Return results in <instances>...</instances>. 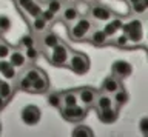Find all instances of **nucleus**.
<instances>
[{
    "label": "nucleus",
    "mask_w": 148,
    "mask_h": 137,
    "mask_svg": "<svg viewBox=\"0 0 148 137\" xmlns=\"http://www.w3.org/2000/svg\"><path fill=\"white\" fill-rule=\"evenodd\" d=\"M94 29V23L90 17H80L76 23H73L68 29L69 39L74 42H83L90 37L91 31Z\"/></svg>",
    "instance_id": "nucleus-1"
},
{
    "label": "nucleus",
    "mask_w": 148,
    "mask_h": 137,
    "mask_svg": "<svg viewBox=\"0 0 148 137\" xmlns=\"http://www.w3.org/2000/svg\"><path fill=\"white\" fill-rule=\"evenodd\" d=\"M71 54H73V51L69 49L68 45L60 42L57 46L49 49V54L46 56V59H48V62L53 66L63 68V66H68V60H69V57H71Z\"/></svg>",
    "instance_id": "nucleus-2"
},
{
    "label": "nucleus",
    "mask_w": 148,
    "mask_h": 137,
    "mask_svg": "<svg viewBox=\"0 0 148 137\" xmlns=\"http://www.w3.org/2000/svg\"><path fill=\"white\" fill-rule=\"evenodd\" d=\"M68 68L74 74L77 76H85L90 71V59L83 52H73L68 60Z\"/></svg>",
    "instance_id": "nucleus-3"
},
{
    "label": "nucleus",
    "mask_w": 148,
    "mask_h": 137,
    "mask_svg": "<svg viewBox=\"0 0 148 137\" xmlns=\"http://www.w3.org/2000/svg\"><path fill=\"white\" fill-rule=\"evenodd\" d=\"M59 111H60V116H62L66 122L79 123L86 117L88 108L83 106L82 103H77V105H74V106H63V108H60Z\"/></svg>",
    "instance_id": "nucleus-4"
},
{
    "label": "nucleus",
    "mask_w": 148,
    "mask_h": 137,
    "mask_svg": "<svg viewBox=\"0 0 148 137\" xmlns=\"http://www.w3.org/2000/svg\"><path fill=\"white\" fill-rule=\"evenodd\" d=\"M122 31L128 34L131 45H137L143 40V25L140 19H133L128 23H123Z\"/></svg>",
    "instance_id": "nucleus-5"
},
{
    "label": "nucleus",
    "mask_w": 148,
    "mask_h": 137,
    "mask_svg": "<svg viewBox=\"0 0 148 137\" xmlns=\"http://www.w3.org/2000/svg\"><path fill=\"white\" fill-rule=\"evenodd\" d=\"M116 14L110 10L106 5H102V3H94V5L90 6V11H88V17L92 22H100V23H105V22L111 20Z\"/></svg>",
    "instance_id": "nucleus-6"
},
{
    "label": "nucleus",
    "mask_w": 148,
    "mask_h": 137,
    "mask_svg": "<svg viewBox=\"0 0 148 137\" xmlns=\"http://www.w3.org/2000/svg\"><path fill=\"white\" fill-rule=\"evenodd\" d=\"M42 112L40 108H37L36 105H28L22 109V122L28 126H34L40 122Z\"/></svg>",
    "instance_id": "nucleus-7"
},
{
    "label": "nucleus",
    "mask_w": 148,
    "mask_h": 137,
    "mask_svg": "<svg viewBox=\"0 0 148 137\" xmlns=\"http://www.w3.org/2000/svg\"><path fill=\"white\" fill-rule=\"evenodd\" d=\"M76 91H77V95H79V103H82L83 106H86V108L94 106L96 99H97V95H99L97 89L91 88V86H83V88H79Z\"/></svg>",
    "instance_id": "nucleus-8"
},
{
    "label": "nucleus",
    "mask_w": 148,
    "mask_h": 137,
    "mask_svg": "<svg viewBox=\"0 0 148 137\" xmlns=\"http://www.w3.org/2000/svg\"><path fill=\"white\" fill-rule=\"evenodd\" d=\"M111 72L117 79H127V77L131 76L133 66H131V63H128L125 60H116L113 63V66H111Z\"/></svg>",
    "instance_id": "nucleus-9"
},
{
    "label": "nucleus",
    "mask_w": 148,
    "mask_h": 137,
    "mask_svg": "<svg viewBox=\"0 0 148 137\" xmlns=\"http://www.w3.org/2000/svg\"><path fill=\"white\" fill-rule=\"evenodd\" d=\"M119 117V108L116 106H111V108H106V109H99L97 111V119L105 123V125H111V123H114L117 120Z\"/></svg>",
    "instance_id": "nucleus-10"
},
{
    "label": "nucleus",
    "mask_w": 148,
    "mask_h": 137,
    "mask_svg": "<svg viewBox=\"0 0 148 137\" xmlns=\"http://www.w3.org/2000/svg\"><path fill=\"white\" fill-rule=\"evenodd\" d=\"M60 16H62V20L66 23L68 26H71L73 23H76V22L80 19V12H79V10L74 5H65L62 12H60Z\"/></svg>",
    "instance_id": "nucleus-11"
},
{
    "label": "nucleus",
    "mask_w": 148,
    "mask_h": 137,
    "mask_svg": "<svg viewBox=\"0 0 148 137\" xmlns=\"http://www.w3.org/2000/svg\"><path fill=\"white\" fill-rule=\"evenodd\" d=\"M62 42V39L59 37L57 34L54 33V31H51V29H46L43 34H40V43H42V46H43L45 49H53L54 46H57V45Z\"/></svg>",
    "instance_id": "nucleus-12"
},
{
    "label": "nucleus",
    "mask_w": 148,
    "mask_h": 137,
    "mask_svg": "<svg viewBox=\"0 0 148 137\" xmlns=\"http://www.w3.org/2000/svg\"><path fill=\"white\" fill-rule=\"evenodd\" d=\"M122 26H123V20L120 17H113L111 20L105 22V26H103V31L108 34L110 39H114L120 31H122Z\"/></svg>",
    "instance_id": "nucleus-13"
},
{
    "label": "nucleus",
    "mask_w": 148,
    "mask_h": 137,
    "mask_svg": "<svg viewBox=\"0 0 148 137\" xmlns=\"http://www.w3.org/2000/svg\"><path fill=\"white\" fill-rule=\"evenodd\" d=\"M88 40L94 45V46H105V45H110L111 43V39L108 37V34L103 31V28L102 29H92L90 37H88Z\"/></svg>",
    "instance_id": "nucleus-14"
},
{
    "label": "nucleus",
    "mask_w": 148,
    "mask_h": 137,
    "mask_svg": "<svg viewBox=\"0 0 148 137\" xmlns=\"http://www.w3.org/2000/svg\"><path fill=\"white\" fill-rule=\"evenodd\" d=\"M119 88H122V83H120V79H117V77H114L113 74L108 76L106 79L103 80V83H102L100 89L102 93H106L110 95H113L116 91H117Z\"/></svg>",
    "instance_id": "nucleus-15"
},
{
    "label": "nucleus",
    "mask_w": 148,
    "mask_h": 137,
    "mask_svg": "<svg viewBox=\"0 0 148 137\" xmlns=\"http://www.w3.org/2000/svg\"><path fill=\"white\" fill-rule=\"evenodd\" d=\"M0 76L5 80H14L16 79V66H12V63L8 59L0 60Z\"/></svg>",
    "instance_id": "nucleus-16"
},
{
    "label": "nucleus",
    "mask_w": 148,
    "mask_h": 137,
    "mask_svg": "<svg viewBox=\"0 0 148 137\" xmlns=\"http://www.w3.org/2000/svg\"><path fill=\"white\" fill-rule=\"evenodd\" d=\"M8 60L12 63V66L16 68H23L26 65V56H25V51H22V49H12V52L9 54Z\"/></svg>",
    "instance_id": "nucleus-17"
},
{
    "label": "nucleus",
    "mask_w": 148,
    "mask_h": 137,
    "mask_svg": "<svg viewBox=\"0 0 148 137\" xmlns=\"http://www.w3.org/2000/svg\"><path fill=\"white\" fill-rule=\"evenodd\" d=\"M48 22H46L43 17H36V19H32L29 22V26H31V31H32V34H37V35H40V34H43L46 29H48Z\"/></svg>",
    "instance_id": "nucleus-18"
},
{
    "label": "nucleus",
    "mask_w": 148,
    "mask_h": 137,
    "mask_svg": "<svg viewBox=\"0 0 148 137\" xmlns=\"http://www.w3.org/2000/svg\"><path fill=\"white\" fill-rule=\"evenodd\" d=\"M111 106H114L113 95H110V94H106V93H102V94L97 95L96 103H94L96 111H99V109H106V108H111Z\"/></svg>",
    "instance_id": "nucleus-19"
},
{
    "label": "nucleus",
    "mask_w": 148,
    "mask_h": 137,
    "mask_svg": "<svg viewBox=\"0 0 148 137\" xmlns=\"http://www.w3.org/2000/svg\"><path fill=\"white\" fill-rule=\"evenodd\" d=\"M49 88V82H48V77L43 76V77H40V79H37L32 82V86H31V93H46Z\"/></svg>",
    "instance_id": "nucleus-20"
},
{
    "label": "nucleus",
    "mask_w": 148,
    "mask_h": 137,
    "mask_svg": "<svg viewBox=\"0 0 148 137\" xmlns=\"http://www.w3.org/2000/svg\"><path fill=\"white\" fill-rule=\"evenodd\" d=\"M128 100H130V95H128V93H127V89L123 88H119L116 93L113 94V102H114V105L117 108H120V106H123L125 103H128Z\"/></svg>",
    "instance_id": "nucleus-21"
},
{
    "label": "nucleus",
    "mask_w": 148,
    "mask_h": 137,
    "mask_svg": "<svg viewBox=\"0 0 148 137\" xmlns=\"http://www.w3.org/2000/svg\"><path fill=\"white\" fill-rule=\"evenodd\" d=\"M79 103L77 91H65L62 93V108L63 106H74Z\"/></svg>",
    "instance_id": "nucleus-22"
},
{
    "label": "nucleus",
    "mask_w": 148,
    "mask_h": 137,
    "mask_svg": "<svg viewBox=\"0 0 148 137\" xmlns=\"http://www.w3.org/2000/svg\"><path fill=\"white\" fill-rule=\"evenodd\" d=\"M111 43H114L116 46L119 48H131L133 45L130 42V37L127 33H123V31H120V34H117L114 39H111Z\"/></svg>",
    "instance_id": "nucleus-23"
},
{
    "label": "nucleus",
    "mask_w": 148,
    "mask_h": 137,
    "mask_svg": "<svg viewBox=\"0 0 148 137\" xmlns=\"http://www.w3.org/2000/svg\"><path fill=\"white\" fill-rule=\"evenodd\" d=\"M14 94V86L11 85V80H2L0 82V95L3 99L9 100Z\"/></svg>",
    "instance_id": "nucleus-24"
},
{
    "label": "nucleus",
    "mask_w": 148,
    "mask_h": 137,
    "mask_svg": "<svg viewBox=\"0 0 148 137\" xmlns=\"http://www.w3.org/2000/svg\"><path fill=\"white\" fill-rule=\"evenodd\" d=\"M42 11H43V8H42V5H40V3H37V2H34V3L31 5L29 10H28L26 12H23V16H26L25 19H26L28 22H31L32 19H36V17H40Z\"/></svg>",
    "instance_id": "nucleus-25"
},
{
    "label": "nucleus",
    "mask_w": 148,
    "mask_h": 137,
    "mask_svg": "<svg viewBox=\"0 0 148 137\" xmlns=\"http://www.w3.org/2000/svg\"><path fill=\"white\" fill-rule=\"evenodd\" d=\"M46 102H48L49 106H53L56 109H60L62 108V93H57V91L49 93L48 97H46Z\"/></svg>",
    "instance_id": "nucleus-26"
},
{
    "label": "nucleus",
    "mask_w": 148,
    "mask_h": 137,
    "mask_svg": "<svg viewBox=\"0 0 148 137\" xmlns=\"http://www.w3.org/2000/svg\"><path fill=\"white\" fill-rule=\"evenodd\" d=\"M17 89H20V91H28V93H31V86H32V80L28 77L25 72L17 79Z\"/></svg>",
    "instance_id": "nucleus-27"
},
{
    "label": "nucleus",
    "mask_w": 148,
    "mask_h": 137,
    "mask_svg": "<svg viewBox=\"0 0 148 137\" xmlns=\"http://www.w3.org/2000/svg\"><path fill=\"white\" fill-rule=\"evenodd\" d=\"M36 37L34 34H25L22 35L20 40H18V48L20 49H26V48H31V46H36Z\"/></svg>",
    "instance_id": "nucleus-28"
},
{
    "label": "nucleus",
    "mask_w": 148,
    "mask_h": 137,
    "mask_svg": "<svg viewBox=\"0 0 148 137\" xmlns=\"http://www.w3.org/2000/svg\"><path fill=\"white\" fill-rule=\"evenodd\" d=\"M92 134H94V132H92L91 128L86 126V125H79L73 130V136H76V137H91Z\"/></svg>",
    "instance_id": "nucleus-29"
},
{
    "label": "nucleus",
    "mask_w": 148,
    "mask_h": 137,
    "mask_svg": "<svg viewBox=\"0 0 148 137\" xmlns=\"http://www.w3.org/2000/svg\"><path fill=\"white\" fill-rule=\"evenodd\" d=\"M63 0H48L46 2V8H48L49 11H53L54 14H60L63 10Z\"/></svg>",
    "instance_id": "nucleus-30"
},
{
    "label": "nucleus",
    "mask_w": 148,
    "mask_h": 137,
    "mask_svg": "<svg viewBox=\"0 0 148 137\" xmlns=\"http://www.w3.org/2000/svg\"><path fill=\"white\" fill-rule=\"evenodd\" d=\"M25 74L29 77V79L34 82V80H37V79H40V77H43V76H46L43 71L40 70V68H37V66H31V68H28V70L25 71Z\"/></svg>",
    "instance_id": "nucleus-31"
},
{
    "label": "nucleus",
    "mask_w": 148,
    "mask_h": 137,
    "mask_svg": "<svg viewBox=\"0 0 148 137\" xmlns=\"http://www.w3.org/2000/svg\"><path fill=\"white\" fill-rule=\"evenodd\" d=\"M25 51V56H26V60L29 63H34L37 59H39V49H37V46H31V48H26L23 49Z\"/></svg>",
    "instance_id": "nucleus-32"
},
{
    "label": "nucleus",
    "mask_w": 148,
    "mask_h": 137,
    "mask_svg": "<svg viewBox=\"0 0 148 137\" xmlns=\"http://www.w3.org/2000/svg\"><path fill=\"white\" fill-rule=\"evenodd\" d=\"M11 29V20L8 16H0V34H6Z\"/></svg>",
    "instance_id": "nucleus-33"
},
{
    "label": "nucleus",
    "mask_w": 148,
    "mask_h": 137,
    "mask_svg": "<svg viewBox=\"0 0 148 137\" xmlns=\"http://www.w3.org/2000/svg\"><path fill=\"white\" fill-rule=\"evenodd\" d=\"M11 52H12L11 45H8V43L3 40V42L0 43V60H3V59H8Z\"/></svg>",
    "instance_id": "nucleus-34"
},
{
    "label": "nucleus",
    "mask_w": 148,
    "mask_h": 137,
    "mask_svg": "<svg viewBox=\"0 0 148 137\" xmlns=\"http://www.w3.org/2000/svg\"><path fill=\"white\" fill-rule=\"evenodd\" d=\"M14 2H16L17 8L22 11V14H23V12H26L28 10H29L31 5L36 2V0H14Z\"/></svg>",
    "instance_id": "nucleus-35"
},
{
    "label": "nucleus",
    "mask_w": 148,
    "mask_h": 137,
    "mask_svg": "<svg viewBox=\"0 0 148 137\" xmlns=\"http://www.w3.org/2000/svg\"><path fill=\"white\" fill-rule=\"evenodd\" d=\"M130 8H131V11H133L136 16H143V14L148 11L142 2H137V3H134V5H130Z\"/></svg>",
    "instance_id": "nucleus-36"
},
{
    "label": "nucleus",
    "mask_w": 148,
    "mask_h": 137,
    "mask_svg": "<svg viewBox=\"0 0 148 137\" xmlns=\"http://www.w3.org/2000/svg\"><path fill=\"white\" fill-rule=\"evenodd\" d=\"M40 16L43 17V19H45L46 22H48V23H53V22L56 20V16H57V14H54L53 11H49L48 8H46V10L42 11V14H40Z\"/></svg>",
    "instance_id": "nucleus-37"
},
{
    "label": "nucleus",
    "mask_w": 148,
    "mask_h": 137,
    "mask_svg": "<svg viewBox=\"0 0 148 137\" xmlns=\"http://www.w3.org/2000/svg\"><path fill=\"white\" fill-rule=\"evenodd\" d=\"M139 130L143 136H148V117H143L140 119V122H139Z\"/></svg>",
    "instance_id": "nucleus-38"
},
{
    "label": "nucleus",
    "mask_w": 148,
    "mask_h": 137,
    "mask_svg": "<svg viewBox=\"0 0 148 137\" xmlns=\"http://www.w3.org/2000/svg\"><path fill=\"white\" fill-rule=\"evenodd\" d=\"M6 102H8V100H6V99H3L2 95H0V109H2L5 105H6Z\"/></svg>",
    "instance_id": "nucleus-39"
},
{
    "label": "nucleus",
    "mask_w": 148,
    "mask_h": 137,
    "mask_svg": "<svg viewBox=\"0 0 148 137\" xmlns=\"http://www.w3.org/2000/svg\"><path fill=\"white\" fill-rule=\"evenodd\" d=\"M128 2V5H134V3H137V2H142V0H127Z\"/></svg>",
    "instance_id": "nucleus-40"
},
{
    "label": "nucleus",
    "mask_w": 148,
    "mask_h": 137,
    "mask_svg": "<svg viewBox=\"0 0 148 137\" xmlns=\"http://www.w3.org/2000/svg\"><path fill=\"white\" fill-rule=\"evenodd\" d=\"M77 0H63V3H76Z\"/></svg>",
    "instance_id": "nucleus-41"
},
{
    "label": "nucleus",
    "mask_w": 148,
    "mask_h": 137,
    "mask_svg": "<svg viewBox=\"0 0 148 137\" xmlns=\"http://www.w3.org/2000/svg\"><path fill=\"white\" fill-rule=\"evenodd\" d=\"M142 3H143V5H145V8L148 10V0H142Z\"/></svg>",
    "instance_id": "nucleus-42"
},
{
    "label": "nucleus",
    "mask_w": 148,
    "mask_h": 137,
    "mask_svg": "<svg viewBox=\"0 0 148 137\" xmlns=\"http://www.w3.org/2000/svg\"><path fill=\"white\" fill-rule=\"evenodd\" d=\"M3 42V39H2V34H0V43H2Z\"/></svg>",
    "instance_id": "nucleus-43"
},
{
    "label": "nucleus",
    "mask_w": 148,
    "mask_h": 137,
    "mask_svg": "<svg viewBox=\"0 0 148 137\" xmlns=\"http://www.w3.org/2000/svg\"><path fill=\"white\" fill-rule=\"evenodd\" d=\"M83 2H92V0H83Z\"/></svg>",
    "instance_id": "nucleus-44"
},
{
    "label": "nucleus",
    "mask_w": 148,
    "mask_h": 137,
    "mask_svg": "<svg viewBox=\"0 0 148 137\" xmlns=\"http://www.w3.org/2000/svg\"><path fill=\"white\" fill-rule=\"evenodd\" d=\"M0 132H2V123H0Z\"/></svg>",
    "instance_id": "nucleus-45"
},
{
    "label": "nucleus",
    "mask_w": 148,
    "mask_h": 137,
    "mask_svg": "<svg viewBox=\"0 0 148 137\" xmlns=\"http://www.w3.org/2000/svg\"><path fill=\"white\" fill-rule=\"evenodd\" d=\"M147 42H148V34H147Z\"/></svg>",
    "instance_id": "nucleus-46"
},
{
    "label": "nucleus",
    "mask_w": 148,
    "mask_h": 137,
    "mask_svg": "<svg viewBox=\"0 0 148 137\" xmlns=\"http://www.w3.org/2000/svg\"><path fill=\"white\" fill-rule=\"evenodd\" d=\"M0 82H2V79H0Z\"/></svg>",
    "instance_id": "nucleus-47"
}]
</instances>
